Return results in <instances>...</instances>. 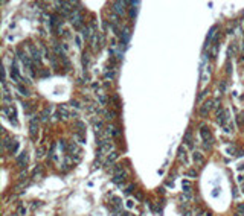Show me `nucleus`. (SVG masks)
Here are the masks:
<instances>
[{
  "mask_svg": "<svg viewBox=\"0 0 244 216\" xmlns=\"http://www.w3.org/2000/svg\"><path fill=\"white\" fill-rule=\"evenodd\" d=\"M241 213H244V204H240V206H238V215H241Z\"/></svg>",
  "mask_w": 244,
  "mask_h": 216,
  "instance_id": "obj_34",
  "label": "nucleus"
},
{
  "mask_svg": "<svg viewBox=\"0 0 244 216\" xmlns=\"http://www.w3.org/2000/svg\"><path fill=\"white\" fill-rule=\"evenodd\" d=\"M96 96H98V101L101 105H107V96L104 93H96Z\"/></svg>",
  "mask_w": 244,
  "mask_h": 216,
  "instance_id": "obj_17",
  "label": "nucleus"
},
{
  "mask_svg": "<svg viewBox=\"0 0 244 216\" xmlns=\"http://www.w3.org/2000/svg\"><path fill=\"white\" fill-rule=\"evenodd\" d=\"M105 79H115V70H111V72H107V73H105V76H104Z\"/></svg>",
  "mask_w": 244,
  "mask_h": 216,
  "instance_id": "obj_24",
  "label": "nucleus"
},
{
  "mask_svg": "<svg viewBox=\"0 0 244 216\" xmlns=\"http://www.w3.org/2000/svg\"><path fill=\"white\" fill-rule=\"evenodd\" d=\"M70 105H72L73 108H78V110H79V108H81V104H79L78 101H72V102H70Z\"/></svg>",
  "mask_w": 244,
  "mask_h": 216,
  "instance_id": "obj_28",
  "label": "nucleus"
},
{
  "mask_svg": "<svg viewBox=\"0 0 244 216\" xmlns=\"http://www.w3.org/2000/svg\"><path fill=\"white\" fill-rule=\"evenodd\" d=\"M76 128H79L81 131H84V129H86V123H82V122H76Z\"/></svg>",
  "mask_w": 244,
  "mask_h": 216,
  "instance_id": "obj_30",
  "label": "nucleus"
},
{
  "mask_svg": "<svg viewBox=\"0 0 244 216\" xmlns=\"http://www.w3.org/2000/svg\"><path fill=\"white\" fill-rule=\"evenodd\" d=\"M43 155H44V148H38V149H37V157H38V158H41V157H43Z\"/></svg>",
  "mask_w": 244,
  "mask_h": 216,
  "instance_id": "obj_27",
  "label": "nucleus"
},
{
  "mask_svg": "<svg viewBox=\"0 0 244 216\" xmlns=\"http://www.w3.org/2000/svg\"><path fill=\"white\" fill-rule=\"evenodd\" d=\"M206 94H208V90H203V91H201V93L198 94V101H201V99H203Z\"/></svg>",
  "mask_w": 244,
  "mask_h": 216,
  "instance_id": "obj_32",
  "label": "nucleus"
},
{
  "mask_svg": "<svg viewBox=\"0 0 244 216\" xmlns=\"http://www.w3.org/2000/svg\"><path fill=\"white\" fill-rule=\"evenodd\" d=\"M75 43H76V46H78V47H81V46H82V37L76 35V37H75Z\"/></svg>",
  "mask_w": 244,
  "mask_h": 216,
  "instance_id": "obj_26",
  "label": "nucleus"
},
{
  "mask_svg": "<svg viewBox=\"0 0 244 216\" xmlns=\"http://www.w3.org/2000/svg\"><path fill=\"white\" fill-rule=\"evenodd\" d=\"M29 52H31V55H32V59H34V61L40 62V56H41V53H40V50L37 49V47H35L34 44H29Z\"/></svg>",
  "mask_w": 244,
  "mask_h": 216,
  "instance_id": "obj_9",
  "label": "nucleus"
},
{
  "mask_svg": "<svg viewBox=\"0 0 244 216\" xmlns=\"http://www.w3.org/2000/svg\"><path fill=\"white\" fill-rule=\"evenodd\" d=\"M113 202H115V206H116V207H118V209H119V206H121V199L115 196V198H113Z\"/></svg>",
  "mask_w": 244,
  "mask_h": 216,
  "instance_id": "obj_33",
  "label": "nucleus"
},
{
  "mask_svg": "<svg viewBox=\"0 0 244 216\" xmlns=\"http://www.w3.org/2000/svg\"><path fill=\"white\" fill-rule=\"evenodd\" d=\"M136 12H137V8H131V9H130V17L134 18V17H136Z\"/></svg>",
  "mask_w": 244,
  "mask_h": 216,
  "instance_id": "obj_31",
  "label": "nucleus"
},
{
  "mask_svg": "<svg viewBox=\"0 0 244 216\" xmlns=\"http://www.w3.org/2000/svg\"><path fill=\"white\" fill-rule=\"evenodd\" d=\"M125 177H127V170H124V172H121V174H118V175H113V183H116V184H119V187H122V184H124V181H125Z\"/></svg>",
  "mask_w": 244,
  "mask_h": 216,
  "instance_id": "obj_8",
  "label": "nucleus"
},
{
  "mask_svg": "<svg viewBox=\"0 0 244 216\" xmlns=\"http://www.w3.org/2000/svg\"><path fill=\"white\" fill-rule=\"evenodd\" d=\"M118 157H119V154L116 152V151H113V152H111V154L108 155V157H107V160L104 161V164H105V166H108L110 163H113V161H115L116 158H118Z\"/></svg>",
  "mask_w": 244,
  "mask_h": 216,
  "instance_id": "obj_12",
  "label": "nucleus"
},
{
  "mask_svg": "<svg viewBox=\"0 0 244 216\" xmlns=\"http://www.w3.org/2000/svg\"><path fill=\"white\" fill-rule=\"evenodd\" d=\"M93 126H95V131H96V134H98V132L102 131L104 122H102V120H95V122H93Z\"/></svg>",
  "mask_w": 244,
  "mask_h": 216,
  "instance_id": "obj_13",
  "label": "nucleus"
},
{
  "mask_svg": "<svg viewBox=\"0 0 244 216\" xmlns=\"http://www.w3.org/2000/svg\"><path fill=\"white\" fill-rule=\"evenodd\" d=\"M26 213H28V210H26L25 207H20V209H18V215H20V216H26Z\"/></svg>",
  "mask_w": 244,
  "mask_h": 216,
  "instance_id": "obj_29",
  "label": "nucleus"
},
{
  "mask_svg": "<svg viewBox=\"0 0 244 216\" xmlns=\"http://www.w3.org/2000/svg\"><path fill=\"white\" fill-rule=\"evenodd\" d=\"M11 216H17V213H14V215H11Z\"/></svg>",
  "mask_w": 244,
  "mask_h": 216,
  "instance_id": "obj_38",
  "label": "nucleus"
},
{
  "mask_svg": "<svg viewBox=\"0 0 244 216\" xmlns=\"http://www.w3.org/2000/svg\"><path fill=\"white\" fill-rule=\"evenodd\" d=\"M17 91H18V93L22 94V96H25V98H28V96L31 94L29 90L26 88V87H23V85H17Z\"/></svg>",
  "mask_w": 244,
  "mask_h": 216,
  "instance_id": "obj_14",
  "label": "nucleus"
},
{
  "mask_svg": "<svg viewBox=\"0 0 244 216\" xmlns=\"http://www.w3.org/2000/svg\"><path fill=\"white\" fill-rule=\"evenodd\" d=\"M110 20H111V24H118L119 21H121V20H119V15L115 14V12L110 14Z\"/></svg>",
  "mask_w": 244,
  "mask_h": 216,
  "instance_id": "obj_20",
  "label": "nucleus"
},
{
  "mask_svg": "<svg viewBox=\"0 0 244 216\" xmlns=\"http://www.w3.org/2000/svg\"><path fill=\"white\" fill-rule=\"evenodd\" d=\"M127 207H128V209H133V201H131V199H128V201H127Z\"/></svg>",
  "mask_w": 244,
  "mask_h": 216,
  "instance_id": "obj_35",
  "label": "nucleus"
},
{
  "mask_svg": "<svg viewBox=\"0 0 244 216\" xmlns=\"http://www.w3.org/2000/svg\"><path fill=\"white\" fill-rule=\"evenodd\" d=\"M226 90V82H221V91Z\"/></svg>",
  "mask_w": 244,
  "mask_h": 216,
  "instance_id": "obj_37",
  "label": "nucleus"
},
{
  "mask_svg": "<svg viewBox=\"0 0 244 216\" xmlns=\"http://www.w3.org/2000/svg\"><path fill=\"white\" fill-rule=\"evenodd\" d=\"M183 192L185 193H191V183L185 180L183 181Z\"/></svg>",
  "mask_w": 244,
  "mask_h": 216,
  "instance_id": "obj_22",
  "label": "nucleus"
},
{
  "mask_svg": "<svg viewBox=\"0 0 244 216\" xmlns=\"http://www.w3.org/2000/svg\"><path fill=\"white\" fill-rule=\"evenodd\" d=\"M188 175H189V177H195V175H197V174H195V172H194V170H189V172H188Z\"/></svg>",
  "mask_w": 244,
  "mask_h": 216,
  "instance_id": "obj_36",
  "label": "nucleus"
},
{
  "mask_svg": "<svg viewBox=\"0 0 244 216\" xmlns=\"http://www.w3.org/2000/svg\"><path fill=\"white\" fill-rule=\"evenodd\" d=\"M70 23L75 26L76 29H79V28L82 26V15L79 14V9H75V11L70 14Z\"/></svg>",
  "mask_w": 244,
  "mask_h": 216,
  "instance_id": "obj_1",
  "label": "nucleus"
},
{
  "mask_svg": "<svg viewBox=\"0 0 244 216\" xmlns=\"http://www.w3.org/2000/svg\"><path fill=\"white\" fill-rule=\"evenodd\" d=\"M90 34H92V32H90L89 28H82V29H81V37H82L84 40H89V38H90Z\"/></svg>",
  "mask_w": 244,
  "mask_h": 216,
  "instance_id": "obj_18",
  "label": "nucleus"
},
{
  "mask_svg": "<svg viewBox=\"0 0 244 216\" xmlns=\"http://www.w3.org/2000/svg\"><path fill=\"white\" fill-rule=\"evenodd\" d=\"M115 151V145L113 143H107V145H104V146H101L99 148V151H98V157H104V155H110L111 152Z\"/></svg>",
  "mask_w": 244,
  "mask_h": 216,
  "instance_id": "obj_4",
  "label": "nucleus"
},
{
  "mask_svg": "<svg viewBox=\"0 0 244 216\" xmlns=\"http://www.w3.org/2000/svg\"><path fill=\"white\" fill-rule=\"evenodd\" d=\"M89 62H90V55H89V52H84L82 53V66L84 67H89Z\"/></svg>",
  "mask_w": 244,
  "mask_h": 216,
  "instance_id": "obj_16",
  "label": "nucleus"
},
{
  "mask_svg": "<svg viewBox=\"0 0 244 216\" xmlns=\"http://www.w3.org/2000/svg\"><path fill=\"white\" fill-rule=\"evenodd\" d=\"M111 12L118 14L119 17L125 15V12H127V9H125V2H115V3H111Z\"/></svg>",
  "mask_w": 244,
  "mask_h": 216,
  "instance_id": "obj_2",
  "label": "nucleus"
},
{
  "mask_svg": "<svg viewBox=\"0 0 244 216\" xmlns=\"http://www.w3.org/2000/svg\"><path fill=\"white\" fill-rule=\"evenodd\" d=\"M37 132H38V117L35 116L31 119V123H29V134L34 140L37 139Z\"/></svg>",
  "mask_w": 244,
  "mask_h": 216,
  "instance_id": "obj_3",
  "label": "nucleus"
},
{
  "mask_svg": "<svg viewBox=\"0 0 244 216\" xmlns=\"http://www.w3.org/2000/svg\"><path fill=\"white\" fill-rule=\"evenodd\" d=\"M125 169H124V166L122 164H115V167H113V175H118V174H121V172H124Z\"/></svg>",
  "mask_w": 244,
  "mask_h": 216,
  "instance_id": "obj_19",
  "label": "nucleus"
},
{
  "mask_svg": "<svg viewBox=\"0 0 244 216\" xmlns=\"http://www.w3.org/2000/svg\"><path fill=\"white\" fill-rule=\"evenodd\" d=\"M201 137H203V140H204V142H206V146H208V142L209 143H212V142H214V137H212V134H211V131H209V129L208 128H201Z\"/></svg>",
  "mask_w": 244,
  "mask_h": 216,
  "instance_id": "obj_6",
  "label": "nucleus"
},
{
  "mask_svg": "<svg viewBox=\"0 0 244 216\" xmlns=\"http://www.w3.org/2000/svg\"><path fill=\"white\" fill-rule=\"evenodd\" d=\"M212 107H214V101H206L203 105H201V108H200V114L201 116H206L208 113L212 110Z\"/></svg>",
  "mask_w": 244,
  "mask_h": 216,
  "instance_id": "obj_7",
  "label": "nucleus"
},
{
  "mask_svg": "<svg viewBox=\"0 0 244 216\" xmlns=\"http://www.w3.org/2000/svg\"><path fill=\"white\" fill-rule=\"evenodd\" d=\"M179 157L183 158V160H186V149H185L183 146H180V149H179Z\"/></svg>",
  "mask_w": 244,
  "mask_h": 216,
  "instance_id": "obj_23",
  "label": "nucleus"
},
{
  "mask_svg": "<svg viewBox=\"0 0 244 216\" xmlns=\"http://www.w3.org/2000/svg\"><path fill=\"white\" fill-rule=\"evenodd\" d=\"M50 113H52V107H47V108H44V110H43V113H41V120H43V122H47V120H49V116H50Z\"/></svg>",
  "mask_w": 244,
  "mask_h": 216,
  "instance_id": "obj_11",
  "label": "nucleus"
},
{
  "mask_svg": "<svg viewBox=\"0 0 244 216\" xmlns=\"http://www.w3.org/2000/svg\"><path fill=\"white\" fill-rule=\"evenodd\" d=\"M58 116H60V119H63V120H67L69 117H72V111H69V108L66 105H61L58 108Z\"/></svg>",
  "mask_w": 244,
  "mask_h": 216,
  "instance_id": "obj_5",
  "label": "nucleus"
},
{
  "mask_svg": "<svg viewBox=\"0 0 244 216\" xmlns=\"http://www.w3.org/2000/svg\"><path fill=\"white\" fill-rule=\"evenodd\" d=\"M192 158L197 161V163H203V154L201 152H198V151H194V154H192Z\"/></svg>",
  "mask_w": 244,
  "mask_h": 216,
  "instance_id": "obj_15",
  "label": "nucleus"
},
{
  "mask_svg": "<svg viewBox=\"0 0 244 216\" xmlns=\"http://www.w3.org/2000/svg\"><path fill=\"white\" fill-rule=\"evenodd\" d=\"M58 148H60L61 151H66L67 146H66V140H60V143H58Z\"/></svg>",
  "mask_w": 244,
  "mask_h": 216,
  "instance_id": "obj_25",
  "label": "nucleus"
},
{
  "mask_svg": "<svg viewBox=\"0 0 244 216\" xmlns=\"http://www.w3.org/2000/svg\"><path fill=\"white\" fill-rule=\"evenodd\" d=\"M209 69H211V67H208V72H206V73H201V84H206V82H208V79H209V72H211Z\"/></svg>",
  "mask_w": 244,
  "mask_h": 216,
  "instance_id": "obj_21",
  "label": "nucleus"
},
{
  "mask_svg": "<svg viewBox=\"0 0 244 216\" xmlns=\"http://www.w3.org/2000/svg\"><path fill=\"white\" fill-rule=\"evenodd\" d=\"M215 34H217V26H212L211 31H209V34H208V38H206V47L211 46V41H212V38L215 37Z\"/></svg>",
  "mask_w": 244,
  "mask_h": 216,
  "instance_id": "obj_10",
  "label": "nucleus"
}]
</instances>
